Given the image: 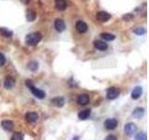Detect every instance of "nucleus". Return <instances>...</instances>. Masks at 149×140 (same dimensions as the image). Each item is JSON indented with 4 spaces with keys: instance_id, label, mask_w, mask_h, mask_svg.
I'll use <instances>...</instances> for the list:
<instances>
[{
    "instance_id": "f257e3e1",
    "label": "nucleus",
    "mask_w": 149,
    "mask_h": 140,
    "mask_svg": "<svg viewBox=\"0 0 149 140\" xmlns=\"http://www.w3.org/2000/svg\"><path fill=\"white\" fill-rule=\"evenodd\" d=\"M42 39V34L40 32H32L25 36V43L28 46H36Z\"/></svg>"
},
{
    "instance_id": "f03ea898",
    "label": "nucleus",
    "mask_w": 149,
    "mask_h": 140,
    "mask_svg": "<svg viewBox=\"0 0 149 140\" xmlns=\"http://www.w3.org/2000/svg\"><path fill=\"white\" fill-rule=\"evenodd\" d=\"M26 86L29 88V90L32 92V93L34 94L36 98H38V99H43V98H45L46 96V92L44 91H42L40 90V89L38 88H36L34 84H33V82L30 80V79H27L26 82Z\"/></svg>"
},
{
    "instance_id": "7ed1b4c3",
    "label": "nucleus",
    "mask_w": 149,
    "mask_h": 140,
    "mask_svg": "<svg viewBox=\"0 0 149 140\" xmlns=\"http://www.w3.org/2000/svg\"><path fill=\"white\" fill-rule=\"evenodd\" d=\"M119 94H120L119 89L116 87H110L106 91V98L108 100H114L116 98H118Z\"/></svg>"
},
{
    "instance_id": "20e7f679",
    "label": "nucleus",
    "mask_w": 149,
    "mask_h": 140,
    "mask_svg": "<svg viewBox=\"0 0 149 140\" xmlns=\"http://www.w3.org/2000/svg\"><path fill=\"white\" fill-rule=\"evenodd\" d=\"M136 130H137V126L133 123H128L124 126V132L126 135H128V136L134 134V133L136 132Z\"/></svg>"
},
{
    "instance_id": "39448f33",
    "label": "nucleus",
    "mask_w": 149,
    "mask_h": 140,
    "mask_svg": "<svg viewBox=\"0 0 149 140\" xmlns=\"http://www.w3.org/2000/svg\"><path fill=\"white\" fill-rule=\"evenodd\" d=\"M112 18L111 14L106 11H99L96 13V19L101 22H106Z\"/></svg>"
},
{
    "instance_id": "423d86ee",
    "label": "nucleus",
    "mask_w": 149,
    "mask_h": 140,
    "mask_svg": "<svg viewBox=\"0 0 149 140\" xmlns=\"http://www.w3.org/2000/svg\"><path fill=\"white\" fill-rule=\"evenodd\" d=\"M118 124V120L116 119H107L104 121V126L107 130H114L115 128H116V126Z\"/></svg>"
},
{
    "instance_id": "0eeeda50",
    "label": "nucleus",
    "mask_w": 149,
    "mask_h": 140,
    "mask_svg": "<svg viewBox=\"0 0 149 140\" xmlns=\"http://www.w3.org/2000/svg\"><path fill=\"white\" fill-rule=\"evenodd\" d=\"M54 27H55V29L60 33L63 32L65 30V28H66V26H65V22H63V20H62V19H56L55 22H54Z\"/></svg>"
},
{
    "instance_id": "6e6552de",
    "label": "nucleus",
    "mask_w": 149,
    "mask_h": 140,
    "mask_svg": "<svg viewBox=\"0 0 149 140\" xmlns=\"http://www.w3.org/2000/svg\"><path fill=\"white\" fill-rule=\"evenodd\" d=\"M25 120L30 123H34L38 120V114L36 112H27L25 114Z\"/></svg>"
},
{
    "instance_id": "1a4fd4ad",
    "label": "nucleus",
    "mask_w": 149,
    "mask_h": 140,
    "mask_svg": "<svg viewBox=\"0 0 149 140\" xmlns=\"http://www.w3.org/2000/svg\"><path fill=\"white\" fill-rule=\"evenodd\" d=\"M15 85V79H14L11 76H7L5 78V80H4V86L6 89H8L10 90L12 89Z\"/></svg>"
},
{
    "instance_id": "9d476101",
    "label": "nucleus",
    "mask_w": 149,
    "mask_h": 140,
    "mask_svg": "<svg viewBox=\"0 0 149 140\" xmlns=\"http://www.w3.org/2000/svg\"><path fill=\"white\" fill-rule=\"evenodd\" d=\"M76 29L77 30V32L79 33H85L88 31V24L83 21H78L76 23Z\"/></svg>"
},
{
    "instance_id": "9b49d317",
    "label": "nucleus",
    "mask_w": 149,
    "mask_h": 140,
    "mask_svg": "<svg viewBox=\"0 0 149 140\" xmlns=\"http://www.w3.org/2000/svg\"><path fill=\"white\" fill-rule=\"evenodd\" d=\"M77 103L80 106H86L90 103V96L86 93H83V94L78 95L77 97Z\"/></svg>"
},
{
    "instance_id": "f8f14e48",
    "label": "nucleus",
    "mask_w": 149,
    "mask_h": 140,
    "mask_svg": "<svg viewBox=\"0 0 149 140\" xmlns=\"http://www.w3.org/2000/svg\"><path fill=\"white\" fill-rule=\"evenodd\" d=\"M93 45H94V47L99 50H106L107 48H108V45H107V43H105L104 41L102 40H95L94 43H93Z\"/></svg>"
},
{
    "instance_id": "ddd939ff",
    "label": "nucleus",
    "mask_w": 149,
    "mask_h": 140,
    "mask_svg": "<svg viewBox=\"0 0 149 140\" xmlns=\"http://www.w3.org/2000/svg\"><path fill=\"white\" fill-rule=\"evenodd\" d=\"M25 17H26V20L28 22H34L36 18V12L32 8H28L26 10L25 13Z\"/></svg>"
},
{
    "instance_id": "4468645a",
    "label": "nucleus",
    "mask_w": 149,
    "mask_h": 140,
    "mask_svg": "<svg viewBox=\"0 0 149 140\" xmlns=\"http://www.w3.org/2000/svg\"><path fill=\"white\" fill-rule=\"evenodd\" d=\"M142 93H143V88H142L141 86L135 87V88L133 89L132 92V99H134V100L139 99V98L141 97Z\"/></svg>"
},
{
    "instance_id": "2eb2a0df",
    "label": "nucleus",
    "mask_w": 149,
    "mask_h": 140,
    "mask_svg": "<svg viewBox=\"0 0 149 140\" xmlns=\"http://www.w3.org/2000/svg\"><path fill=\"white\" fill-rule=\"evenodd\" d=\"M51 103H52V105H54L57 107H63L64 105V98L62 96L54 97L53 99H51Z\"/></svg>"
},
{
    "instance_id": "dca6fc26",
    "label": "nucleus",
    "mask_w": 149,
    "mask_h": 140,
    "mask_svg": "<svg viewBox=\"0 0 149 140\" xmlns=\"http://www.w3.org/2000/svg\"><path fill=\"white\" fill-rule=\"evenodd\" d=\"M55 7L60 11L64 10L67 8L66 0H55Z\"/></svg>"
},
{
    "instance_id": "f3484780",
    "label": "nucleus",
    "mask_w": 149,
    "mask_h": 140,
    "mask_svg": "<svg viewBox=\"0 0 149 140\" xmlns=\"http://www.w3.org/2000/svg\"><path fill=\"white\" fill-rule=\"evenodd\" d=\"M1 126H2V128L4 130H6V131H8V132H9V131H12V129L14 127V123H13V121H11V120H5L1 123Z\"/></svg>"
},
{
    "instance_id": "a211bd4d",
    "label": "nucleus",
    "mask_w": 149,
    "mask_h": 140,
    "mask_svg": "<svg viewBox=\"0 0 149 140\" xmlns=\"http://www.w3.org/2000/svg\"><path fill=\"white\" fill-rule=\"evenodd\" d=\"M144 112H146V110H144V108H143V107H136L132 112V116L136 119H140L143 116Z\"/></svg>"
},
{
    "instance_id": "6ab92c4d",
    "label": "nucleus",
    "mask_w": 149,
    "mask_h": 140,
    "mask_svg": "<svg viewBox=\"0 0 149 140\" xmlns=\"http://www.w3.org/2000/svg\"><path fill=\"white\" fill-rule=\"evenodd\" d=\"M91 109L82 110V111H80L78 113V118H79V120H87L88 117L91 116Z\"/></svg>"
},
{
    "instance_id": "aec40b11",
    "label": "nucleus",
    "mask_w": 149,
    "mask_h": 140,
    "mask_svg": "<svg viewBox=\"0 0 149 140\" xmlns=\"http://www.w3.org/2000/svg\"><path fill=\"white\" fill-rule=\"evenodd\" d=\"M0 33H1V35L5 37H11L13 36V32L8 30V28H5V27L0 28Z\"/></svg>"
},
{
    "instance_id": "412c9836",
    "label": "nucleus",
    "mask_w": 149,
    "mask_h": 140,
    "mask_svg": "<svg viewBox=\"0 0 149 140\" xmlns=\"http://www.w3.org/2000/svg\"><path fill=\"white\" fill-rule=\"evenodd\" d=\"M101 37L105 41H112V40H114L116 38V36L114 35L110 34V33H102Z\"/></svg>"
},
{
    "instance_id": "4be33fe9",
    "label": "nucleus",
    "mask_w": 149,
    "mask_h": 140,
    "mask_svg": "<svg viewBox=\"0 0 149 140\" xmlns=\"http://www.w3.org/2000/svg\"><path fill=\"white\" fill-rule=\"evenodd\" d=\"M28 68H29L31 71H36L38 69V63L36 61H31V62L28 64Z\"/></svg>"
},
{
    "instance_id": "5701e85b",
    "label": "nucleus",
    "mask_w": 149,
    "mask_h": 140,
    "mask_svg": "<svg viewBox=\"0 0 149 140\" xmlns=\"http://www.w3.org/2000/svg\"><path fill=\"white\" fill-rule=\"evenodd\" d=\"M133 33L138 36H143L146 33V28H143V27H137L133 30Z\"/></svg>"
},
{
    "instance_id": "b1692460",
    "label": "nucleus",
    "mask_w": 149,
    "mask_h": 140,
    "mask_svg": "<svg viewBox=\"0 0 149 140\" xmlns=\"http://www.w3.org/2000/svg\"><path fill=\"white\" fill-rule=\"evenodd\" d=\"M11 140H23V134L20 132H17V133H14Z\"/></svg>"
},
{
    "instance_id": "393cba45",
    "label": "nucleus",
    "mask_w": 149,
    "mask_h": 140,
    "mask_svg": "<svg viewBox=\"0 0 149 140\" xmlns=\"http://www.w3.org/2000/svg\"><path fill=\"white\" fill-rule=\"evenodd\" d=\"M135 140H147V135L146 133H139L135 136Z\"/></svg>"
},
{
    "instance_id": "a878e982",
    "label": "nucleus",
    "mask_w": 149,
    "mask_h": 140,
    "mask_svg": "<svg viewBox=\"0 0 149 140\" xmlns=\"http://www.w3.org/2000/svg\"><path fill=\"white\" fill-rule=\"evenodd\" d=\"M122 19L125 22H130L133 19V15L132 13H127V14H125V15L122 16Z\"/></svg>"
},
{
    "instance_id": "bb28decb",
    "label": "nucleus",
    "mask_w": 149,
    "mask_h": 140,
    "mask_svg": "<svg viewBox=\"0 0 149 140\" xmlns=\"http://www.w3.org/2000/svg\"><path fill=\"white\" fill-rule=\"evenodd\" d=\"M5 64H6V57L3 53L0 52V66H3Z\"/></svg>"
},
{
    "instance_id": "cd10ccee",
    "label": "nucleus",
    "mask_w": 149,
    "mask_h": 140,
    "mask_svg": "<svg viewBox=\"0 0 149 140\" xmlns=\"http://www.w3.org/2000/svg\"><path fill=\"white\" fill-rule=\"evenodd\" d=\"M104 140H116V137L113 134H110V135H107V136L104 138Z\"/></svg>"
},
{
    "instance_id": "c85d7f7f",
    "label": "nucleus",
    "mask_w": 149,
    "mask_h": 140,
    "mask_svg": "<svg viewBox=\"0 0 149 140\" xmlns=\"http://www.w3.org/2000/svg\"><path fill=\"white\" fill-rule=\"evenodd\" d=\"M30 1H31V0H21V2H22V3H23V4H25V5L29 4V3H30Z\"/></svg>"
},
{
    "instance_id": "c756f323",
    "label": "nucleus",
    "mask_w": 149,
    "mask_h": 140,
    "mask_svg": "<svg viewBox=\"0 0 149 140\" xmlns=\"http://www.w3.org/2000/svg\"><path fill=\"white\" fill-rule=\"evenodd\" d=\"M78 139H79V137H78V136H76V137H74L73 140H78Z\"/></svg>"
}]
</instances>
